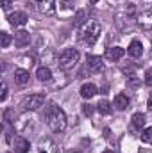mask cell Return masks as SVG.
I'll return each mask as SVG.
<instances>
[{
	"label": "cell",
	"instance_id": "e0dca14e",
	"mask_svg": "<svg viewBox=\"0 0 152 153\" xmlns=\"http://www.w3.org/2000/svg\"><path fill=\"white\" fill-rule=\"evenodd\" d=\"M127 52H129V55H131V57L138 59V57H141V55H143V45H141L138 39H134V41H131V45H129Z\"/></svg>",
	"mask_w": 152,
	"mask_h": 153
},
{
	"label": "cell",
	"instance_id": "30bf717a",
	"mask_svg": "<svg viewBox=\"0 0 152 153\" xmlns=\"http://www.w3.org/2000/svg\"><path fill=\"white\" fill-rule=\"evenodd\" d=\"M36 4L38 9L47 16H52L56 13V0H36Z\"/></svg>",
	"mask_w": 152,
	"mask_h": 153
},
{
	"label": "cell",
	"instance_id": "ba28073f",
	"mask_svg": "<svg viewBox=\"0 0 152 153\" xmlns=\"http://www.w3.org/2000/svg\"><path fill=\"white\" fill-rule=\"evenodd\" d=\"M7 20H9V23H11L13 27H23V25L29 22V16H27V13H23V11H14V13H11V14L7 16Z\"/></svg>",
	"mask_w": 152,
	"mask_h": 153
},
{
	"label": "cell",
	"instance_id": "5bb4252c",
	"mask_svg": "<svg viewBox=\"0 0 152 153\" xmlns=\"http://www.w3.org/2000/svg\"><path fill=\"white\" fill-rule=\"evenodd\" d=\"M39 153H59V148L52 139L47 137V139L39 141Z\"/></svg>",
	"mask_w": 152,
	"mask_h": 153
},
{
	"label": "cell",
	"instance_id": "83f0119b",
	"mask_svg": "<svg viewBox=\"0 0 152 153\" xmlns=\"http://www.w3.org/2000/svg\"><path fill=\"white\" fill-rule=\"evenodd\" d=\"M5 98H7V84H5V82H2V94H0V102H5Z\"/></svg>",
	"mask_w": 152,
	"mask_h": 153
},
{
	"label": "cell",
	"instance_id": "7402d4cb",
	"mask_svg": "<svg viewBox=\"0 0 152 153\" xmlns=\"http://www.w3.org/2000/svg\"><path fill=\"white\" fill-rule=\"evenodd\" d=\"M140 139H141L145 144H152V126H147V128H143V130H141Z\"/></svg>",
	"mask_w": 152,
	"mask_h": 153
},
{
	"label": "cell",
	"instance_id": "9c48e42d",
	"mask_svg": "<svg viewBox=\"0 0 152 153\" xmlns=\"http://www.w3.org/2000/svg\"><path fill=\"white\" fill-rule=\"evenodd\" d=\"M11 144L14 148V153H29V150H31V143L22 135H16Z\"/></svg>",
	"mask_w": 152,
	"mask_h": 153
},
{
	"label": "cell",
	"instance_id": "8fae6325",
	"mask_svg": "<svg viewBox=\"0 0 152 153\" xmlns=\"http://www.w3.org/2000/svg\"><path fill=\"white\" fill-rule=\"evenodd\" d=\"M123 48L122 46H109V48H106V59L108 61H111V62H116V61H120L122 57H123Z\"/></svg>",
	"mask_w": 152,
	"mask_h": 153
},
{
	"label": "cell",
	"instance_id": "1f68e13d",
	"mask_svg": "<svg viewBox=\"0 0 152 153\" xmlns=\"http://www.w3.org/2000/svg\"><path fill=\"white\" fill-rule=\"evenodd\" d=\"M90 2H91V4H97V2H99V0H90Z\"/></svg>",
	"mask_w": 152,
	"mask_h": 153
},
{
	"label": "cell",
	"instance_id": "d4e9b609",
	"mask_svg": "<svg viewBox=\"0 0 152 153\" xmlns=\"http://www.w3.org/2000/svg\"><path fill=\"white\" fill-rule=\"evenodd\" d=\"M93 111H95V109H93V105H88V103H86V105H82V114H84V116H88V117H90V116L93 114Z\"/></svg>",
	"mask_w": 152,
	"mask_h": 153
},
{
	"label": "cell",
	"instance_id": "9a60e30c",
	"mask_svg": "<svg viewBox=\"0 0 152 153\" xmlns=\"http://www.w3.org/2000/svg\"><path fill=\"white\" fill-rule=\"evenodd\" d=\"M97 85L95 84H91V82H88V84H82L81 85V96L84 98V100H90V98H93L95 94H97Z\"/></svg>",
	"mask_w": 152,
	"mask_h": 153
},
{
	"label": "cell",
	"instance_id": "277c9868",
	"mask_svg": "<svg viewBox=\"0 0 152 153\" xmlns=\"http://www.w3.org/2000/svg\"><path fill=\"white\" fill-rule=\"evenodd\" d=\"M134 13H136V5H134L132 2H131V4H125V9L120 11V13L116 14L114 23H116L120 29H127V27H131V20H136Z\"/></svg>",
	"mask_w": 152,
	"mask_h": 153
},
{
	"label": "cell",
	"instance_id": "f1b7e54d",
	"mask_svg": "<svg viewBox=\"0 0 152 153\" xmlns=\"http://www.w3.org/2000/svg\"><path fill=\"white\" fill-rule=\"evenodd\" d=\"M11 5H13V2H11V0H2V9H4V11H9V9H11Z\"/></svg>",
	"mask_w": 152,
	"mask_h": 153
},
{
	"label": "cell",
	"instance_id": "5b68a950",
	"mask_svg": "<svg viewBox=\"0 0 152 153\" xmlns=\"http://www.w3.org/2000/svg\"><path fill=\"white\" fill-rule=\"evenodd\" d=\"M45 102V93H36V94H29L27 98H23L22 102V109L23 111H38Z\"/></svg>",
	"mask_w": 152,
	"mask_h": 153
},
{
	"label": "cell",
	"instance_id": "4dcf8cb0",
	"mask_svg": "<svg viewBox=\"0 0 152 153\" xmlns=\"http://www.w3.org/2000/svg\"><path fill=\"white\" fill-rule=\"evenodd\" d=\"M102 153H114V152H111V150H106V152H102Z\"/></svg>",
	"mask_w": 152,
	"mask_h": 153
},
{
	"label": "cell",
	"instance_id": "4316f807",
	"mask_svg": "<svg viewBox=\"0 0 152 153\" xmlns=\"http://www.w3.org/2000/svg\"><path fill=\"white\" fill-rule=\"evenodd\" d=\"M122 71H123L125 75L129 76V78H132V76H136V75H134V68H132V66H125V68H123Z\"/></svg>",
	"mask_w": 152,
	"mask_h": 153
},
{
	"label": "cell",
	"instance_id": "3957f363",
	"mask_svg": "<svg viewBox=\"0 0 152 153\" xmlns=\"http://www.w3.org/2000/svg\"><path fill=\"white\" fill-rule=\"evenodd\" d=\"M79 59H81V53H79L77 48H65V50L61 52V55H59V62H57V64H59L61 70L68 71V70L75 68L77 62H79Z\"/></svg>",
	"mask_w": 152,
	"mask_h": 153
},
{
	"label": "cell",
	"instance_id": "d6a6232c",
	"mask_svg": "<svg viewBox=\"0 0 152 153\" xmlns=\"http://www.w3.org/2000/svg\"><path fill=\"white\" fill-rule=\"evenodd\" d=\"M5 153H9V152H5Z\"/></svg>",
	"mask_w": 152,
	"mask_h": 153
},
{
	"label": "cell",
	"instance_id": "484cf974",
	"mask_svg": "<svg viewBox=\"0 0 152 153\" xmlns=\"http://www.w3.org/2000/svg\"><path fill=\"white\" fill-rule=\"evenodd\" d=\"M145 84L152 87V68H149V70L145 71Z\"/></svg>",
	"mask_w": 152,
	"mask_h": 153
},
{
	"label": "cell",
	"instance_id": "8992f818",
	"mask_svg": "<svg viewBox=\"0 0 152 153\" xmlns=\"http://www.w3.org/2000/svg\"><path fill=\"white\" fill-rule=\"evenodd\" d=\"M86 68L90 73H102L104 71V62L99 55H88L86 57Z\"/></svg>",
	"mask_w": 152,
	"mask_h": 153
},
{
	"label": "cell",
	"instance_id": "f546056e",
	"mask_svg": "<svg viewBox=\"0 0 152 153\" xmlns=\"http://www.w3.org/2000/svg\"><path fill=\"white\" fill-rule=\"evenodd\" d=\"M147 107H149V111H152V93L149 94V100H147Z\"/></svg>",
	"mask_w": 152,
	"mask_h": 153
},
{
	"label": "cell",
	"instance_id": "d6986e66",
	"mask_svg": "<svg viewBox=\"0 0 152 153\" xmlns=\"http://www.w3.org/2000/svg\"><path fill=\"white\" fill-rule=\"evenodd\" d=\"M36 76H38V80H41V82H48L52 78V71L47 66H39L38 71H36Z\"/></svg>",
	"mask_w": 152,
	"mask_h": 153
},
{
	"label": "cell",
	"instance_id": "7a4b0ae2",
	"mask_svg": "<svg viewBox=\"0 0 152 153\" xmlns=\"http://www.w3.org/2000/svg\"><path fill=\"white\" fill-rule=\"evenodd\" d=\"M47 123H48V126H50V130L54 134L65 132L66 130V125H68L65 111L61 107H57V105H50V109L47 112Z\"/></svg>",
	"mask_w": 152,
	"mask_h": 153
},
{
	"label": "cell",
	"instance_id": "2e32d148",
	"mask_svg": "<svg viewBox=\"0 0 152 153\" xmlns=\"http://www.w3.org/2000/svg\"><path fill=\"white\" fill-rule=\"evenodd\" d=\"M13 76H14V82H16L18 85H25V84H29V78H31L29 71L23 70V68H16Z\"/></svg>",
	"mask_w": 152,
	"mask_h": 153
},
{
	"label": "cell",
	"instance_id": "4fadbf2b",
	"mask_svg": "<svg viewBox=\"0 0 152 153\" xmlns=\"http://www.w3.org/2000/svg\"><path fill=\"white\" fill-rule=\"evenodd\" d=\"M145 121H147L145 116L141 114V112H136V114L132 116V119H131V130L132 132H141L145 128Z\"/></svg>",
	"mask_w": 152,
	"mask_h": 153
},
{
	"label": "cell",
	"instance_id": "cb8c5ba5",
	"mask_svg": "<svg viewBox=\"0 0 152 153\" xmlns=\"http://www.w3.org/2000/svg\"><path fill=\"white\" fill-rule=\"evenodd\" d=\"M14 117H16L14 109H5V111H4V119H5V123H14Z\"/></svg>",
	"mask_w": 152,
	"mask_h": 153
},
{
	"label": "cell",
	"instance_id": "52a82bcc",
	"mask_svg": "<svg viewBox=\"0 0 152 153\" xmlns=\"http://www.w3.org/2000/svg\"><path fill=\"white\" fill-rule=\"evenodd\" d=\"M136 23L141 30H152V9H147L136 16Z\"/></svg>",
	"mask_w": 152,
	"mask_h": 153
},
{
	"label": "cell",
	"instance_id": "603a6c76",
	"mask_svg": "<svg viewBox=\"0 0 152 153\" xmlns=\"http://www.w3.org/2000/svg\"><path fill=\"white\" fill-rule=\"evenodd\" d=\"M11 43H13L11 34H7V32H0V45H2V48H7Z\"/></svg>",
	"mask_w": 152,
	"mask_h": 153
},
{
	"label": "cell",
	"instance_id": "ac0fdd59",
	"mask_svg": "<svg viewBox=\"0 0 152 153\" xmlns=\"http://www.w3.org/2000/svg\"><path fill=\"white\" fill-rule=\"evenodd\" d=\"M113 105L118 109V111H125V109L129 107V96H127V94H123V93H118V94L114 96Z\"/></svg>",
	"mask_w": 152,
	"mask_h": 153
},
{
	"label": "cell",
	"instance_id": "ffe728a7",
	"mask_svg": "<svg viewBox=\"0 0 152 153\" xmlns=\"http://www.w3.org/2000/svg\"><path fill=\"white\" fill-rule=\"evenodd\" d=\"M97 111H99L102 116H109L111 112H113V107H111V103H109V102L102 100V102H99V103H97Z\"/></svg>",
	"mask_w": 152,
	"mask_h": 153
},
{
	"label": "cell",
	"instance_id": "6da1fadb",
	"mask_svg": "<svg viewBox=\"0 0 152 153\" xmlns=\"http://www.w3.org/2000/svg\"><path fill=\"white\" fill-rule=\"evenodd\" d=\"M100 30H102V25L97 20H88L81 27V30H79V41L84 43V45H88V46H91V45H95L99 41Z\"/></svg>",
	"mask_w": 152,
	"mask_h": 153
},
{
	"label": "cell",
	"instance_id": "7c38bea8",
	"mask_svg": "<svg viewBox=\"0 0 152 153\" xmlns=\"http://www.w3.org/2000/svg\"><path fill=\"white\" fill-rule=\"evenodd\" d=\"M14 45L18 46V48H25L27 45H29V41H31V34L27 32V30H18V32H14Z\"/></svg>",
	"mask_w": 152,
	"mask_h": 153
},
{
	"label": "cell",
	"instance_id": "44dd1931",
	"mask_svg": "<svg viewBox=\"0 0 152 153\" xmlns=\"http://www.w3.org/2000/svg\"><path fill=\"white\" fill-rule=\"evenodd\" d=\"M86 18H88V13H86V9H81V11H77L75 18H74V25H75V27H82V25L86 23Z\"/></svg>",
	"mask_w": 152,
	"mask_h": 153
}]
</instances>
